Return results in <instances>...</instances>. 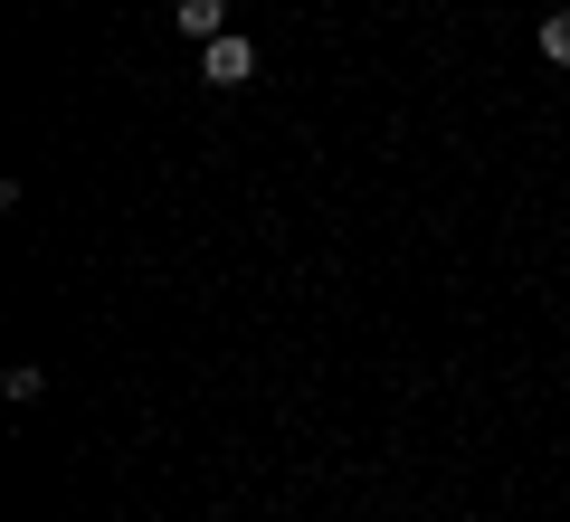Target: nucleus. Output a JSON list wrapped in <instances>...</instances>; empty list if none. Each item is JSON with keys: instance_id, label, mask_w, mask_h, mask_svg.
Instances as JSON below:
<instances>
[{"instance_id": "nucleus-2", "label": "nucleus", "mask_w": 570, "mask_h": 522, "mask_svg": "<svg viewBox=\"0 0 570 522\" xmlns=\"http://www.w3.org/2000/svg\"><path fill=\"white\" fill-rule=\"evenodd\" d=\"M171 20H181L190 39L209 48V39H228V0H171Z\"/></svg>"}, {"instance_id": "nucleus-1", "label": "nucleus", "mask_w": 570, "mask_h": 522, "mask_svg": "<svg viewBox=\"0 0 570 522\" xmlns=\"http://www.w3.org/2000/svg\"><path fill=\"white\" fill-rule=\"evenodd\" d=\"M200 77H209V86H247V77H257V48L228 29V39H209V48H200Z\"/></svg>"}, {"instance_id": "nucleus-3", "label": "nucleus", "mask_w": 570, "mask_h": 522, "mask_svg": "<svg viewBox=\"0 0 570 522\" xmlns=\"http://www.w3.org/2000/svg\"><path fill=\"white\" fill-rule=\"evenodd\" d=\"M542 58L570 67V10H551V20H542Z\"/></svg>"}]
</instances>
